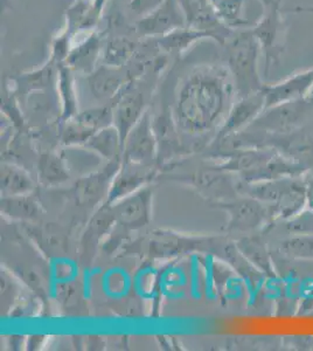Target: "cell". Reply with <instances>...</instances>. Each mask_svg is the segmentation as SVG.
Listing matches in <instances>:
<instances>
[{
    "label": "cell",
    "instance_id": "obj_31",
    "mask_svg": "<svg viewBox=\"0 0 313 351\" xmlns=\"http://www.w3.org/2000/svg\"><path fill=\"white\" fill-rule=\"evenodd\" d=\"M286 231L290 236H303L313 234V211L306 208L298 215L286 220Z\"/></svg>",
    "mask_w": 313,
    "mask_h": 351
},
{
    "label": "cell",
    "instance_id": "obj_23",
    "mask_svg": "<svg viewBox=\"0 0 313 351\" xmlns=\"http://www.w3.org/2000/svg\"><path fill=\"white\" fill-rule=\"evenodd\" d=\"M72 72V69L67 64H58V84L62 102V116L66 121L79 114Z\"/></svg>",
    "mask_w": 313,
    "mask_h": 351
},
{
    "label": "cell",
    "instance_id": "obj_27",
    "mask_svg": "<svg viewBox=\"0 0 313 351\" xmlns=\"http://www.w3.org/2000/svg\"><path fill=\"white\" fill-rule=\"evenodd\" d=\"M1 211L16 219H34L39 215V205L27 195L3 197Z\"/></svg>",
    "mask_w": 313,
    "mask_h": 351
},
{
    "label": "cell",
    "instance_id": "obj_29",
    "mask_svg": "<svg viewBox=\"0 0 313 351\" xmlns=\"http://www.w3.org/2000/svg\"><path fill=\"white\" fill-rule=\"evenodd\" d=\"M58 64L53 60L48 61L42 67L36 69L34 72L26 73L19 77L20 87H25L26 90H36V89H44L51 84L54 68Z\"/></svg>",
    "mask_w": 313,
    "mask_h": 351
},
{
    "label": "cell",
    "instance_id": "obj_6",
    "mask_svg": "<svg viewBox=\"0 0 313 351\" xmlns=\"http://www.w3.org/2000/svg\"><path fill=\"white\" fill-rule=\"evenodd\" d=\"M187 26L186 16L179 0H165L158 8L136 23V32L145 38H160Z\"/></svg>",
    "mask_w": 313,
    "mask_h": 351
},
{
    "label": "cell",
    "instance_id": "obj_26",
    "mask_svg": "<svg viewBox=\"0 0 313 351\" xmlns=\"http://www.w3.org/2000/svg\"><path fill=\"white\" fill-rule=\"evenodd\" d=\"M278 252L289 259L313 261V234L290 236L281 241Z\"/></svg>",
    "mask_w": 313,
    "mask_h": 351
},
{
    "label": "cell",
    "instance_id": "obj_19",
    "mask_svg": "<svg viewBox=\"0 0 313 351\" xmlns=\"http://www.w3.org/2000/svg\"><path fill=\"white\" fill-rule=\"evenodd\" d=\"M86 147L97 152L108 162L119 160L121 155H123V141L114 124L97 130Z\"/></svg>",
    "mask_w": 313,
    "mask_h": 351
},
{
    "label": "cell",
    "instance_id": "obj_34",
    "mask_svg": "<svg viewBox=\"0 0 313 351\" xmlns=\"http://www.w3.org/2000/svg\"><path fill=\"white\" fill-rule=\"evenodd\" d=\"M108 0H92V8L95 11L96 14L101 18L102 12H103L104 6L107 4Z\"/></svg>",
    "mask_w": 313,
    "mask_h": 351
},
{
    "label": "cell",
    "instance_id": "obj_7",
    "mask_svg": "<svg viewBox=\"0 0 313 351\" xmlns=\"http://www.w3.org/2000/svg\"><path fill=\"white\" fill-rule=\"evenodd\" d=\"M155 128L147 110L124 140L123 162L150 165L155 158Z\"/></svg>",
    "mask_w": 313,
    "mask_h": 351
},
{
    "label": "cell",
    "instance_id": "obj_36",
    "mask_svg": "<svg viewBox=\"0 0 313 351\" xmlns=\"http://www.w3.org/2000/svg\"><path fill=\"white\" fill-rule=\"evenodd\" d=\"M286 12L290 13H312L313 14V6H297V8H291L289 11Z\"/></svg>",
    "mask_w": 313,
    "mask_h": 351
},
{
    "label": "cell",
    "instance_id": "obj_4",
    "mask_svg": "<svg viewBox=\"0 0 313 351\" xmlns=\"http://www.w3.org/2000/svg\"><path fill=\"white\" fill-rule=\"evenodd\" d=\"M281 1L283 0H278L264 5L260 21L251 28V32L254 33L261 51L266 56V74L273 66L279 64L281 56L286 49L289 25L281 8Z\"/></svg>",
    "mask_w": 313,
    "mask_h": 351
},
{
    "label": "cell",
    "instance_id": "obj_21",
    "mask_svg": "<svg viewBox=\"0 0 313 351\" xmlns=\"http://www.w3.org/2000/svg\"><path fill=\"white\" fill-rule=\"evenodd\" d=\"M1 193L4 197L25 196L33 191L34 183L23 169L16 165H1Z\"/></svg>",
    "mask_w": 313,
    "mask_h": 351
},
{
    "label": "cell",
    "instance_id": "obj_20",
    "mask_svg": "<svg viewBox=\"0 0 313 351\" xmlns=\"http://www.w3.org/2000/svg\"><path fill=\"white\" fill-rule=\"evenodd\" d=\"M62 158L69 172L75 171L84 177L102 169L101 167L102 156H99L97 152L88 148L86 145L84 148H81V145L69 147L64 152Z\"/></svg>",
    "mask_w": 313,
    "mask_h": 351
},
{
    "label": "cell",
    "instance_id": "obj_17",
    "mask_svg": "<svg viewBox=\"0 0 313 351\" xmlns=\"http://www.w3.org/2000/svg\"><path fill=\"white\" fill-rule=\"evenodd\" d=\"M207 38L222 44L221 39L214 33L190 27V26H184L172 31L168 34L157 38V45L160 49H163L164 52L180 54L188 49L192 45H195L197 41L203 40Z\"/></svg>",
    "mask_w": 313,
    "mask_h": 351
},
{
    "label": "cell",
    "instance_id": "obj_37",
    "mask_svg": "<svg viewBox=\"0 0 313 351\" xmlns=\"http://www.w3.org/2000/svg\"><path fill=\"white\" fill-rule=\"evenodd\" d=\"M261 1L263 6H264V5L271 4V3H275V1H278V0H261Z\"/></svg>",
    "mask_w": 313,
    "mask_h": 351
},
{
    "label": "cell",
    "instance_id": "obj_22",
    "mask_svg": "<svg viewBox=\"0 0 313 351\" xmlns=\"http://www.w3.org/2000/svg\"><path fill=\"white\" fill-rule=\"evenodd\" d=\"M136 44L134 41L118 36L108 41L104 45L102 52V61L105 66L122 68L134 58L136 53Z\"/></svg>",
    "mask_w": 313,
    "mask_h": 351
},
{
    "label": "cell",
    "instance_id": "obj_30",
    "mask_svg": "<svg viewBox=\"0 0 313 351\" xmlns=\"http://www.w3.org/2000/svg\"><path fill=\"white\" fill-rule=\"evenodd\" d=\"M95 132L92 129L87 128L84 124L79 123V121L73 117V119L66 121L61 138H62L64 144L68 147L86 145Z\"/></svg>",
    "mask_w": 313,
    "mask_h": 351
},
{
    "label": "cell",
    "instance_id": "obj_35",
    "mask_svg": "<svg viewBox=\"0 0 313 351\" xmlns=\"http://www.w3.org/2000/svg\"><path fill=\"white\" fill-rule=\"evenodd\" d=\"M308 208L313 211V177L308 178Z\"/></svg>",
    "mask_w": 313,
    "mask_h": 351
},
{
    "label": "cell",
    "instance_id": "obj_9",
    "mask_svg": "<svg viewBox=\"0 0 313 351\" xmlns=\"http://www.w3.org/2000/svg\"><path fill=\"white\" fill-rule=\"evenodd\" d=\"M313 89V69L297 72L276 84H266L262 92L266 99V108L276 104L310 97Z\"/></svg>",
    "mask_w": 313,
    "mask_h": 351
},
{
    "label": "cell",
    "instance_id": "obj_33",
    "mask_svg": "<svg viewBox=\"0 0 313 351\" xmlns=\"http://www.w3.org/2000/svg\"><path fill=\"white\" fill-rule=\"evenodd\" d=\"M165 0H130L129 8L136 16H145L153 12Z\"/></svg>",
    "mask_w": 313,
    "mask_h": 351
},
{
    "label": "cell",
    "instance_id": "obj_15",
    "mask_svg": "<svg viewBox=\"0 0 313 351\" xmlns=\"http://www.w3.org/2000/svg\"><path fill=\"white\" fill-rule=\"evenodd\" d=\"M103 39L96 31L86 33L84 40L73 43L72 51L64 64L72 71L92 74L103 52Z\"/></svg>",
    "mask_w": 313,
    "mask_h": 351
},
{
    "label": "cell",
    "instance_id": "obj_11",
    "mask_svg": "<svg viewBox=\"0 0 313 351\" xmlns=\"http://www.w3.org/2000/svg\"><path fill=\"white\" fill-rule=\"evenodd\" d=\"M114 108V125L119 132L122 141L125 140L131 129L138 123L145 114V101L142 93L129 84L123 92L116 96Z\"/></svg>",
    "mask_w": 313,
    "mask_h": 351
},
{
    "label": "cell",
    "instance_id": "obj_1",
    "mask_svg": "<svg viewBox=\"0 0 313 351\" xmlns=\"http://www.w3.org/2000/svg\"><path fill=\"white\" fill-rule=\"evenodd\" d=\"M229 76L228 69L215 66L195 68L187 76L175 104L180 128L190 134H203L218 125L233 94Z\"/></svg>",
    "mask_w": 313,
    "mask_h": 351
},
{
    "label": "cell",
    "instance_id": "obj_10",
    "mask_svg": "<svg viewBox=\"0 0 313 351\" xmlns=\"http://www.w3.org/2000/svg\"><path fill=\"white\" fill-rule=\"evenodd\" d=\"M264 109L266 99L262 90L238 99L227 112L226 120L218 134L220 138L246 130Z\"/></svg>",
    "mask_w": 313,
    "mask_h": 351
},
{
    "label": "cell",
    "instance_id": "obj_8",
    "mask_svg": "<svg viewBox=\"0 0 313 351\" xmlns=\"http://www.w3.org/2000/svg\"><path fill=\"white\" fill-rule=\"evenodd\" d=\"M108 206H111L116 223L130 230H138L150 223L152 192L150 189H140Z\"/></svg>",
    "mask_w": 313,
    "mask_h": 351
},
{
    "label": "cell",
    "instance_id": "obj_18",
    "mask_svg": "<svg viewBox=\"0 0 313 351\" xmlns=\"http://www.w3.org/2000/svg\"><path fill=\"white\" fill-rule=\"evenodd\" d=\"M238 250L246 259L254 266L263 276L270 279H274L277 276L275 268L274 260L270 256V252L261 237H243L236 243Z\"/></svg>",
    "mask_w": 313,
    "mask_h": 351
},
{
    "label": "cell",
    "instance_id": "obj_2",
    "mask_svg": "<svg viewBox=\"0 0 313 351\" xmlns=\"http://www.w3.org/2000/svg\"><path fill=\"white\" fill-rule=\"evenodd\" d=\"M260 52L261 46L251 28L236 33L228 45V71L238 99L261 92L266 84L258 74Z\"/></svg>",
    "mask_w": 313,
    "mask_h": 351
},
{
    "label": "cell",
    "instance_id": "obj_32",
    "mask_svg": "<svg viewBox=\"0 0 313 351\" xmlns=\"http://www.w3.org/2000/svg\"><path fill=\"white\" fill-rule=\"evenodd\" d=\"M72 47L73 36L68 32L67 28H64V31L59 33L53 40L51 60L54 61L56 64H64L72 51Z\"/></svg>",
    "mask_w": 313,
    "mask_h": 351
},
{
    "label": "cell",
    "instance_id": "obj_14",
    "mask_svg": "<svg viewBox=\"0 0 313 351\" xmlns=\"http://www.w3.org/2000/svg\"><path fill=\"white\" fill-rule=\"evenodd\" d=\"M179 3L186 16L187 26L214 33L225 44L231 29L218 21L210 0H179Z\"/></svg>",
    "mask_w": 313,
    "mask_h": 351
},
{
    "label": "cell",
    "instance_id": "obj_38",
    "mask_svg": "<svg viewBox=\"0 0 313 351\" xmlns=\"http://www.w3.org/2000/svg\"><path fill=\"white\" fill-rule=\"evenodd\" d=\"M313 69V68H312ZM310 97H311V99H312L313 100V89H312V93H311V96H310Z\"/></svg>",
    "mask_w": 313,
    "mask_h": 351
},
{
    "label": "cell",
    "instance_id": "obj_24",
    "mask_svg": "<svg viewBox=\"0 0 313 351\" xmlns=\"http://www.w3.org/2000/svg\"><path fill=\"white\" fill-rule=\"evenodd\" d=\"M218 21L229 29L246 26L245 0H210Z\"/></svg>",
    "mask_w": 313,
    "mask_h": 351
},
{
    "label": "cell",
    "instance_id": "obj_13",
    "mask_svg": "<svg viewBox=\"0 0 313 351\" xmlns=\"http://www.w3.org/2000/svg\"><path fill=\"white\" fill-rule=\"evenodd\" d=\"M152 178L150 165L123 162L115 178L111 184L110 191L108 195L107 205L123 199L136 191L143 189L144 185Z\"/></svg>",
    "mask_w": 313,
    "mask_h": 351
},
{
    "label": "cell",
    "instance_id": "obj_16",
    "mask_svg": "<svg viewBox=\"0 0 313 351\" xmlns=\"http://www.w3.org/2000/svg\"><path fill=\"white\" fill-rule=\"evenodd\" d=\"M123 68L99 66L89 74V87L97 99H116L131 84L134 77L130 72H124Z\"/></svg>",
    "mask_w": 313,
    "mask_h": 351
},
{
    "label": "cell",
    "instance_id": "obj_12",
    "mask_svg": "<svg viewBox=\"0 0 313 351\" xmlns=\"http://www.w3.org/2000/svg\"><path fill=\"white\" fill-rule=\"evenodd\" d=\"M119 160L108 162L99 171L84 176L76 183V197L84 205H97L110 191L111 184L118 172Z\"/></svg>",
    "mask_w": 313,
    "mask_h": 351
},
{
    "label": "cell",
    "instance_id": "obj_25",
    "mask_svg": "<svg viewBox=\"0 0 313 351\" xmlns=\"http://www.w3.org/2000/svg\"><path fill=\"white\" fill-rule=\"evenodd\" d=\"M39 178L47 185H56L69 180V170L64 158L54 154H46L39 160Z\"/></svg>",
    "mask_w": 313,
    "mask_h": 351
},
{
    "label": "cell",
    "instance_id": "obj_28",
    "mask_svg": "<svg viewBox=\"0 0 313 351\" xmlns=\"http://www.w3.org/2000/svg\"><path fill=\"white\" fill-rule=\"evenodd\" d=\"M74 119L84 124L87 128L97 132L99 129L105 128L114 124V108L110 107H99L79 112Z\"/></svg>",
    "mask_w": 313,
    "mask_h": 351
},
{
    "label": "cell",
    "instance_id": "obj_5",
    "mask_svg": "<svg viewBox=\"0 0 313 351\" xmlns=\"http://www.w3.org/2000/svg\"><path fill=\"white\" fill-rule=\"evenodd\" d=\"M222 208L229 215L228 231L250 234L275 221L271 206L251 197H240L238 199L223 204Z\"/></svg>",
    "mask_w": 313,
    "mask_h": 351
},
{
    "label": "cell",
    "instance_id": "obj_3",
    "mask_svg": "<svg viewBox=\"0 0 313 351\" xmlns=\"http://www.w3.org/2000/svg\"><path fill=\"white\" fill-rule=\"evenodd\" d=\"M312 112L311 97L288 101L264 109L247 129L269 135H288L301 130Z\"/></svg>",
    "mask_w": 313,
    "mask_h": 351
}]
</instances>
